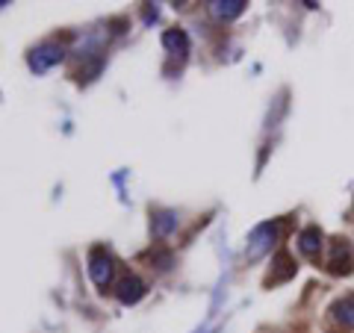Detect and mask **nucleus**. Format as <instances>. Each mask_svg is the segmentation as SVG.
<instances>
[{
	"label": "nucleus",
	"mask_w": 354,
	"mask_h": 333,
	"mask_svg": "<svg viewBox=\"0 0 354 333\" xmlns=\"http://www.w3.org/2000/svg\"><path fill=\"white\" fill-rule=\"evenodd\" d=\"M88 277H92L95 286H101V289H106V286L113 283L115 263L104 248H95L92 254H88Z\"/></svg>",
	"instance_id": "obj_1"
},
{
	"label": "nucleus",
	"mask_w": 354,
	"mask_h": 333,
	"mask_svg": "<svg viewBox=\"0 0 354 333\" xmlns=\"http://www.w3.org/2000/svg\"><path fill=\"white\" fill-rule=\"evenodd\" d=\"M62 59H65V48H62V44L44 41V44H39V48L30 53V68L36 74H44V71L53 68V65L62 62Z\"/></svg>",
	"instance_id": "obj_2"
},
{
	"label": "nucleus",
	"mask_w": 354,
	"mask_h": 333,
	"mask_svg": "<svg viewBox=\"0 0 354 333\" xmlns=\"http://www.w3.org/2000/svg\"><path fill=\"white\" fill-rule=\"evenodd\" d=\"M281 236V225L274 221V225H263L254 230V236H251V245H248V260H257L263 257L266 251H269L274 245V239Z\"/></svg>",
	"instance_id": "obj_3"
},
{
	"label": "nucleus",
	"mask_w": 354,
	"mask_h": 333,
	"mask_svg": "<svg viewBox=\"0 0 354 333\" xmlns=\"http://www.w3.org/2000/svg\"><path fill=\"white\" fill-rule=\"evenodd\" d=\"M354 263V251L348 245V239H334L330 242V254H328V269L334 274H342L348 272Z\"/></svg>",
	"instance_id": "obj_4"
},
{
	"label": "nucleus",
	"mask_w": 354,
	"mask_h": 333,
	"mask_svg": "<svg viewBox=\"0 0 354 333\" xmlns=\"http://www.w3.org/2000/svg\"><path fill=\"white\" fill-rule=\"evenodd\" d=\"M142 295H145V283L139 280L136 274H124L121 280L115 283V298L121 304H136V301H142Z\"/></svg>",
	"instance_id": "obj_5"
},
{
	"label": "nucleus",
	"mask_w": 354,
	"mask_h": 333,
	"mask_svg": "<svg viewBox=\"0 0 354 333\" xmlns=\"http://www.w3.org/2000/svg\"><path fill=\"white\" fill-rule=\"evenodd\" d=\"M245 0H213V3H207L209 15L218 18V21H234L239 18L242 12H245Z\"/></svg>",
	"instance_id": "obj_6"
},
{
	"label": "nucleus",
	"mask_w": 354,
	"mask_h": 333,
	"mask_svg": "<svg viewBox=\"0 0 354 333\" xmlns=\"http://www.w3.org/2000/svg\"><path fill=\"white\" fill-rule=\"evenodd\" d=\"M298 251H301L307 260H316L319 251H322V230H319L316 225L304 227L301 236H298Z\"/></svg>",
	"instance_id": "obj_7"
},
{
	"label": "nucleus",
	"mask_w": 354,
	"mask_h": 333,
	"mask_svg": "<svg viewBox=\"0 0 354 333\" xmlns=\"http://www.w3.org/2000/svg\"><path fill=\"white\" fill-rule=\"evenodd\" d=\"M330 321H337L342 330L354 327V295H346L330 304Z\"/></svg>",
	"instance_id": "obj_8"
},
{
	"label": "nucleus",
	"mask_w": 354,
	"mask_h": 333,
	"mask_svg": "<svg viewBox=\"0 0 354 333\" xmlns=\"http://www.w3.org/2000/svg\"><path fill=\"white\" fill-rule=\"evenodd\" d=\"M174 227H177V216L174 213H169V209H162V213H153V221H151L153 236H169Z\"/></svg>",
	"instance_id": "obj_9"
},
{
	"label": "nucleus",
	"mask_w": 354,
	"mask_h": 333,
	"mask_svg": "<svg viewBox=\"0 0 354 333\" xmlns=\"http://www.w3.org/2000/svg\"><path fill=\"white\" fill-rule=\"evenodd\" d=\"M162 44H165V50L180 53V57H183V53L189 50V36H186L183 30H169V32L162 36Z\"/></svg>",
	"instance_id": "obj_10"
},
{
	"label": "nucleus",
	"mask_w": 354,
	"mask_h": 333,
	"mask_svg": "<svg viewBox=\"0 0 354 333\" xmlns=\"http://www.w3.org/2000/svg\"><path fill=\"white\" fill-rule=\"evenodd\" d=\"M151 263H157V269L165 272V269L171 265V254H169V251H153V254H151Z\"/></svg>",
	"instance_id": "obj_11"
}]
</instances>
